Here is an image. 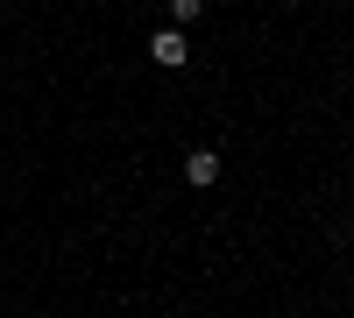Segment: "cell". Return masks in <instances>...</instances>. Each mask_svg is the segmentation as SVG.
<instances>
[{
	"mask_svg": "<svg viewBox=\"0 0 354 318\" xmlns=\"http://www.w3.org/2000/svg\"><path fill=\"white\" fill-rule=\"evenodd\" d=\"M198 8H205V0H170V14H177V21H198Z\"/></svg>",
	"mask_w": 354,
	"mask_h": 318,
	"instance_id": "3957f363",
	"label": "cell"
},
{
	"mask_svg": "<svg viewBox=\"0 0 354 318\" xmlns=\"http://www.w3.org/2000/svg\"><path fill=\"white\" fill-rule=\"evenodd\" d=\"M185 184H198V191L220 184V156H213V149H192V156H185Z\"/></svg>",
	"mask_w": 354,
	"mask_h": 318,
	"instance_id": "7a4b0ae2",
	"label": "cell"
},
{
	"mask_svg": "<svg viewBox=\"0 0 354 318\" xmlns=\"http://www.w3.org/2000/svg\"><path fill=\"white\" fill-rule=\"evenodd\" d=\"M149 57H156L163 71H185V64H192V43H185V28H156V36H149Z\"/></svg>",
	"mask_w": 354,
	"mask_h": 318,
	"instance_id": "6da1fadb",
	"label": "cell"
}]
</instances>
